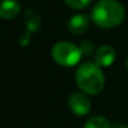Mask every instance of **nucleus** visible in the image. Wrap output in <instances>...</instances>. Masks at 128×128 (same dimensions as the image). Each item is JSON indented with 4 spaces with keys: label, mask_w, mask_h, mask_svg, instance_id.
<instances>
[{
    "label": "nucleus",
    "mask_w": 128,
    "mask_h": 128,
    "mask_svg": "<svg viewBox=\"0 0 128 128\" xmlns=\"http://www.w3.org/2000/svg\"><path fill=\"white\" fill-rule=\"evenodd\" d=\"M91 19L98 28L112 29L123 21L124 9L116 0H101L93 6Z\"/></svg>",
    "instance_id": "1"
},
{
    "label": "nucleus",
    "mask_w": 128,
    "mask_h": 128,
    "mask_svg": "<svg viewBox=\"0 0 128 128\" xmlns=\"http://www.w3.org/2000/svg\"><path fill=\"white\" fill-rule=\"evenodd\" d=\"M76 82L84 93L98 94L104 87V75L96 62L87 61L78 66Z\"/></svg>",
    "instance_id": "2"
},
{
    "label": "nucleus",
    "mask_w": 128,
    "mask_h": 128,
    "mask_svg": "<svg viewBox=\"0 0 128 128\" xmlns=\"http://www.w3.org/2000/svg\"><path fill=\"white\" fill-rule=\"evenodd\" d=\"M51 56L54 61L62 67H71L80 62L82 57V51L80 46L68 41H61L54 45L51 50Z\"/></svg>",
    "instance_id": "3"
},
{
    "label": "nucleus",
    "mask_w": 128,
    "mask_h": 128,
    "mask_svg": "<svg viewBox=\"0 0 128 128\" xmlns=\"http://www.w3.org/2000/svg\"><path fill=\"white\" fill-rule=\"evenodd\" d=\"M68 107L76 116H86L91 110V101L82 92H75L68 98Z\"/></svg>",
    "instance_id": "4"
},
{
    "label": "nucleus",
    "mask_w": 128,
    "mask_h": 128,
    "mask_svg": "<svg viewBox=\"0 0 128 128\" xmlns=\"http://www.w3.org/2000/svg\"><path fill=\"white\" fill-rule=\"evenodd\" d=\"M114 60H116V51L110 45H103L94 52V62L100 67H108L114 62Z\"/></svg>",
    "instance_id": "5"
},
{
    "label": "nucleus",
    "mask_w": 128,
    "mask_h": 128,
    "mask_svg": "<svg viewBox=\"0 0 128 128\" xmlns=\"http://www.w3.org/2000/svg\"><path fill=\"white\" fill-rule=\"evenodd\" d=\"M90 26V18L85 14H77L68 20V30L75 35H82Z\"/></svg>",
    "instance_id": "6"
},
{
    "label": "nucleus",
    "mask_w": 128,
    "mask_h": 128,
    "mask_svg": "<svg viewBox=\"0 0 128 128\" xmlns=\"http://www.w3.org/2000/svg\"><path fill=\"white\" fill-rule=\"evenodd\" d=\"M20 14V4L16 0H4L0 2V19L12 20Z\"/></svg>",
    "instance_id": "7"
},
{
    "label": "nucleus",
    "mask_w": 128,
    "mask_h": 128,
    "mask_svg": "<svg viewBox=\"0 0 128 128\" xmlns=\"http://www.w3.org/2000/svg\"><path fill=\"white\" fill-rule=\"evenodd\" d=\"M24 24H25V28H26V32L34 34V32L39 31L40 28H41L40 14L32 8L28 9L25 15H24Z\"/></svg>",
    "instance_id": "8"
},
{
    "label": "nucleus",
    "mask_w": 128,
    "mask_h": 128,
    "mask_svg": "<svg viewBox=\"0 0 128 128\" xmlns=\"http://www.w3.org/2000/svg\"><path fill=\"white\" fill-rule=\"evenodd\" d=\"M84 128H112V126L108 122V120H106L104 117H102V116H94V117H91L86 122Z\"/></svg>",
    "instance_id": "9"
},
{
    "label": "nucleus",
    "mask_w": 128,
    "mask_h": 128,
    "mask_svg": "<svg viewBox=\"0 0 128 128\" xmlns=\"http://www.w3.org/2000/svg\"><path fill=\"white\" fill-rule=\"evenodd\" d=\"M65 2L70 8L78 10V9H84L86 6H88V4L91 2V0H65Z\"/></svg>",
    "instance_id": "10"
},
{
    "label": "nucleus",
    "mask_w": 128,
    "mask_h": 128,
    "mask_svg": "<svg viewBox=\"0 0 128 128\" xmlns=\"http://www.w3.org/2000/svg\"><path fill=\"white\" fill-rule=\"evenodd\" d=\"M80 48H81V51H82V55L88 56V55H91V54L93 52V44L90 42V41H84V42L81 44Z\"/></svg>",
    "instance_id": "11"
},
{
    "label": "nucleus",
    "mask_w": 128,
    "mask_h": 128,
    "mask_svg": "<svg viewBox=\"0 0 128 128\" xmlns=\"http://www.w3.org/2000/svg\"><path fill=\"white\" fill-rule=\"evenodd\" d=\"M30 32H26L25 35H22L21 38H20V40H19V42L20 45H22V46H28L29 44H30Z\"/></svg>",
    "instance_id": "12"
},
{
    "label": "nucleus",
    "mask_w": 128,
    "mask_h": 128,
    "mask_svg": "<svg viewBox=\"0 0 128 128\" xmlns=\"http://www.w3.org/2000/svg\"><path fill=\"white\" fill-rule=\"evenodd\" d=\"M112 128H128L127 124H123V123H114Z\"/></svg>",
    "instance_id": "13"
},
{
    "label": "nucleus",
    "mask_w": 128,
    "mask_h": 128,
    "mask_svg": "<svg viewBox=\"0 0 128 128\" xmlns=\"http://www.w3.org/2000/svg\"><path fill=\"white\" fill-rule=\"evenodd\" d=\"M126 65H127V68H128V58H127V61H126Z\"/></svg>",
    "instance_id": "14"
}]
</instances>
